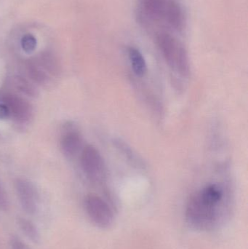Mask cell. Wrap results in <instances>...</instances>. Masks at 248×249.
<instances>
[{
  "instance_id": "8fae6325",
  "label": "cell",
  "mask_w": 248,
  "mask_h": 249,
  "mask_svg": "<svg viewBox=\"0 0 248 249\" xmlns=\"http://www.w3.org/2000/svg\"><path fill=\"white\" fill-rule=\"evenodd\" d=\"M29 77L38 84H45L48 82V75L34 63L29 62L26 65Z\"/></svg>"
},
{
  "instance_id": "e0dca14e",
  "label": "cell",
  "mask_w": 248,
  "mask_h": 249,
  "mask_svg": "<svg viewBox=\"0 0 248 249\" xmlns=\"http://www.w3.org/2000/svg\"><path fill=\"white\" fill-rule=\"evenodd\" d=\"M10 247L11 249H31L27 244H25L18 237L15 235L10 238Z\"/></svg>"
},
{
  "instance_id": "7a4b0ae2",
  "label": "cell",
  "mask_w": 248,
  "mask_h": 249,
  "mask_svg": "<svg viewBox=\"0 0 248 249\" xmlns=\"http://www.w3.org/2000/svg\"><path fill=\"white\" fill-rule=\"evenodd\" d=\"M138 17L145 27L166 26L183 30L185 16L179 0H138Z\"/></svg>"
},
{
  "instance_id": "9a60e30c",
  "label": "cell",
  "mask_w": 248,
  "mask_h": 249,
  "mask_svg": "<svg viewBox=\"0 0 248 249\" xmlns=\"http://www.w3.org/2000/svg\"><path fill=\"white\" fill-rule=\"evenodd\" d=\"M42 66H43L42 67L47 71H49L50 74H55L58 73L59 68H58V64L52 58L48 56L45 57L42 59Z\"/></svg>"
},
{
  "instance_id": "8992f818",
  "label": "cell",
  "mask_w": 248,
  "mask_h": 249,
  "mask_svg": "<svg viewBox=\"0 0 248 249\" xmlns=\"http://www.w3.org/2000/svg\"><path fill=\"white\" fill-rule=\"evenodd\" d=\"M15 187L23 210L29 214H34L38 210L39 197L33 184L25 178H17Z\"/></svg>"
},
{
  "instance_id": "6da1fadb",
  "label": "cell",
  "mask_w": 248,
  "mask_h": 249,
  "mask_svg": "<svg viewBox=\"0 0 248 249\" xmlns=\"http://www.w3.org/2000/svg\"><path fill=\"white\" fill-rule=\"evenodd\" d=\"M224 191L217 184H210L191 197L186 217L191 226L200 231L214 228L219 222V206Z\"/></svg>"
},
{
  "instance_id": "3957f363",
  "label": "cell",
  "mask_w": 248,
  "mask_h": 249,
  "mask_svg": "<svg viewBox=\"0 0 248 249\" xmlns=\"http://www.w3.org/2000/svg\"><path fill=\"white\" fill-rule=\"evenodd\" d=\"M156 39L168 65L181 74L187 75L189 72V58L183 45L165 31L157 32Z\"/></svg>"
},
{
  "instance_id": "52a82bcc",
  "label": "cell",
  "mask_w": 248,
  "mask_h": 249,
  "mask_svg": "<svg viewBox=\"0 0 248 249\" xmlns=\"http://www.w3.org/2000/svg\"><path fill=\"white\" fill-rule=\"evenodd\" d=\"M4 102L10 111V115H13L18 122H26L32 118V106L23 98L16 95L8 94L4 98Z\"/></svg>"
},
{
  "instance_id": "ac0fdd59",
  "label": "cell",
  "mask_w": 248,
  "mask_h": 249,
  "mask_svg": "<svg viewBox=\"0 0 248 249\" xmlns=\"http://www.w3.org/2000/svg\"><path fill=\"white\" fill-rule=\"evenodd\" d=\"M10 116V111L5 105H0V120L6 119Z\"/></svg>"
},
{
  "instance_id": "2e32d148",
  "label": "cell",
  "mask_w": 248,
  "mask_h": 249,
  "mask_svg": "<svg viewBox=\"0 0 248 249\" xmlns=\"http://www.w3.org/2000/svg\"><path fill=\"white\" fill-rule=\"evenodd\" d=\"M9 206H10V203H9L8 197L0 181V211L5 212L8 210Z\"/></svg>"
},
{
  "instance_id": "277c9868",
  "label": "cell",
  "mask_w": 248,
  "mask_h": 249,
  "mask_svg": "<svg viewBox=\"0 0 248 249\" xmlns=\"http://www.w3.org/2000/svg\"><path fill=\"white\" fill-rule=\"evenodd\" d=\"M84 208L90 220L99 228L113 223L114 213L108 203L97 195L89 194L84 199Z\"/></svg>"
},
{
  "instance_id": "9c48e42d",
  "label": "cell",
  "mask_w": 248,
  "mask_h": 249,
  "mask_svg": "<svg viewBox=\"0 0 248 249\" xmlns=\"http://www.w3.org/2000/svg\"><path fill=\"white\" fill-rule=\"evenodd\" d=\"M128 55L135 74L138 77L145 75L147 71V65L141 53L136 48L131 47L128 50Z\"/></svg>"
},
{
  "instance_id": "5bb4252c",
  "label": "cell",
  "mask_w": 248,
  "mask_h": 249,
  "mask_svg": "<svg viewBox=\"0 0 248 249\" xmlns=\"http://www.w3.org/2000/svg\"><path fill=\"white\" fill-rule=\"evenodd\" d=\"M115 144L116 146L120 149L121 152L125 154L127 158H129L130 160H132V163H137V165L141 164V161L138 160V158H137V155L134 153L132 149H131L126 143L122 142V141H115Z\"/></svg>"
},
{
  "instance_id": "4fadbf2b",
  "label": "cell",
  "mask_w": 248,
  "mask_h": 249,
  "mask_svg": "<svg viewBox=\"0 0 248 249\" xmlns=\"http://www.w3.org/2000/svg\"><path fill=\"white\" fill-rule=\"evenodd\" d=\"M20 45H21L22 48L25 52L27 53H31L36 49L37 42H36V39L33 35L27 34L22 37Z\"/></svg>"
},
{
  "instance_id": "30bf717a",
  "label": "cell",
  "mask_w": 248,
  "mask_h": 249,
  "mask_svg": "<svg viewBox=\"0 0 248 249\" xmlns=\"http://www.w3.org/2000/svg\"><path fill=\"white\" fill-rule=\"evenodd\" d=\"M17 224L23 234L32 242L39 244L41 241L40 233L36 225L24 217H17Z\"/></svg>"
},
{
  "instance_id": "7c38bea8",
  "label": "cell",
  "mask_w": 248,
  "mask_h": 249,
  "mask_svg": "<svg viewBox=\"0 0 248 249\" xmlns=\"http://www.w3.org/2000/svg\"><path fill=\"white\" fill-rule=\"evenodd\" d=\"M13 84L15 87L23 94L29 96H36L37 94L34 86L31 84L27 80L20 76H17L13 78Z\"/></svg>"
},
{
  "instance_id": "ba28073f",
  "label": "cell",
  "mask_w": 248,
  "mask_h": 249,
  "mask_svg": "<svg viewBox=\"0 0 248 249\" xmlns=\"http://www.w3.org/2000/svg\"><path fill=\"white\" fill-rule=\"evenodd\" d=\"M82 143L83 139L80 133L76 131L69 132L61 139V149L66 156L73 157L80 150Z\"/></svg>"
},
{
  "instance_id": "5b68a950",
  "label": "cell",
  "mask_w": 248,
  "mask_h": 249,
  "mask_svg": "<svg viewBox=\"0 0 248 249\" xmlns=\"http://www.w3.org/2000/svg\"><path fill=\"white\" fill-rule=\"evenodd\" d=\"M81 165L87 177L93 181H100L105 177V165L100 152L89 145L83 149Z\"/></svg>"
}]
</instances>
